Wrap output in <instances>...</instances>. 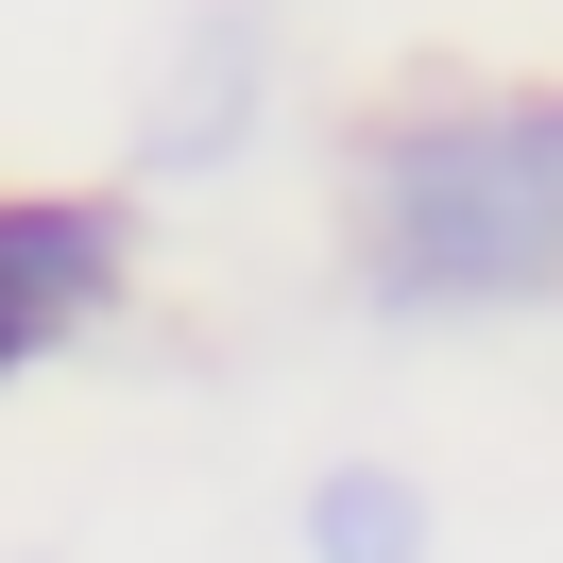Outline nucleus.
Wrapping results in <instances>:
<instances>
[{
  "mask_svg": "<svg viewBox=\"0 0 563 563\" xmlns=\"http://www.w3.org/2000/svg\"><path fill=\"white\" fill-rule=\"evenodd\" d=\"M393 290H547L563 274V103H461L376 154Z\"/></svg>",
  "mask_w": 563,
  "mask_h": 563,
  "instance_id": "nucleus-1",
  "label": "nucleus"
},
{
  "mask_svg": "<svg viewBox=\"0 0 563 563\" xmlns=\"http://www.w3.org/2000/svg\"><path fill=\"white\" fill-rule=\"evenodd\" d=\"M103 274H120L103 206H0V376H18L35 342H69V324L103 308Z\"/></svg>",
  "mask_w": 563,
  "mask_h": 563,
  "instance_id": "nucleus-2",
  "label": "nucleus"
},
{
  "mask_svg": "<svg viewBox=\"0 0 563 563\" xmlns=\"http://www.w3.org/2000/svg\"><path fill=\"white\" fill-rule=\"evenodd\" d=\"M308 547H324V563H410V547H427V495H410V478H324V495H308Z\"/></svg>",
  "mask_w": 563,
  "mask_h": 563,
  "instance_id": "nucleus-3",
  "label": "nucleus"
}]
</instances>
